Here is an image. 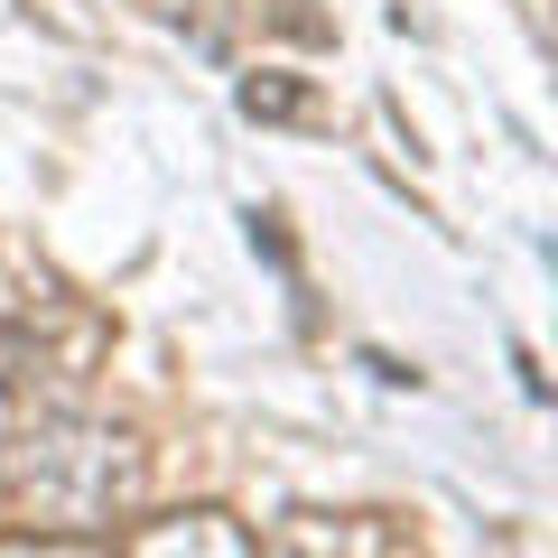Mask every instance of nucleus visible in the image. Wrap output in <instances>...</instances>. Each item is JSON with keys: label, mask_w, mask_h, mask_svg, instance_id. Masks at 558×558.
Returning a JSON list of instances; mask_svg holds the SVG:
<instances>
[{"label": "nucleus", "mask_w": 558, "mask_h": 558, "mask_svg": "<svg viewBox=\"0 0 558 558\" xmlns=\"http://www.w3.org/2000/svg\"><path fill=\"white\" fill-rule=\"evenodd\" d=\"M149 494V457L140 438L121 428H94V418H38L0 447V502L20 531H75V539H102L112 521L140 512Z\"/></svg>", "instance_id": "nucleus-1"}, {"label": "nucleus", "mask_w": 558, "mask_h": 558, "mask_svg": "<svg viewBox=\"0 0 558 558\" xmlns=\"http://www.w3.org/2000/svg\"><path fill=\"white\" fill-rule=\"evenodd\" d=\"M0 558H112V549L75 531H0Z\"/></svg>", "instance_id": "nucleus-4"}, {"label": "nucleus", "mask_w": 558, "mask_h": 558, "mask_svg": "<svg viewBox=\"0 0 558 558\" xmlns=\"http://www.w3.org/2000/svg\"><path fill=\"white\" fill-rule=\"evenodd\" d=\"M279 558H400V539L373 512H299L279 531Z\"/></svg>", "instance_id": "nucleus-3"}, {"label": "nucleus", "mask_w": 558, "mask_h": 558, "mask_svg": "<svg viewBox=\"0 0 558 558\" xmlns=\"http://www.w3.org/2000/svg\"><path fill=\"white\" fill-rule=\"evenodd\" d=\"M242 112H270V121H299V94H289V84H270V75H252V84H242Z\"/></svg>", "instance_id": "nucleus-5"}, {"label": "nucleus", "mask_w": 558, "mask_h": 558, "mask_svg": "<svg viewBox=\"0 0 558 558\" xmlns=\"http://www.w3.org/2000/svg\"><path fill=\"white\" fill-rule=\"evenodd\" d=\"M112 558H260V539L233 512H168L112 539Z\"/></svg>", "instance_id": "nucleus-2"}]
</instances>
